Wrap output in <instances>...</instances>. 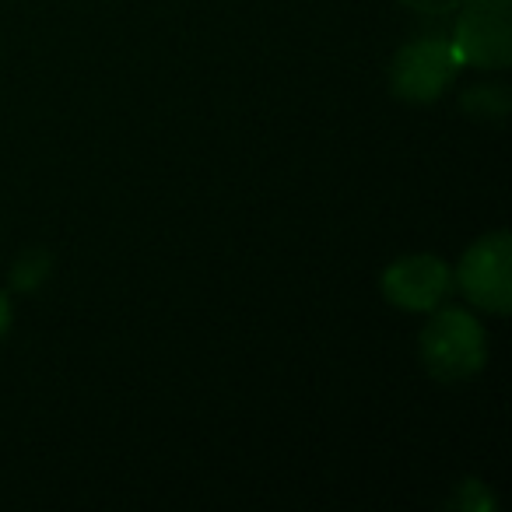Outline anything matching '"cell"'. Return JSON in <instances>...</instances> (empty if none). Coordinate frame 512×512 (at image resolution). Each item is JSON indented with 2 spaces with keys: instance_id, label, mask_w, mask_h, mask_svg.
<instances>
[{
  "instance_id": "obj_4",
  "label": "cell",
  "mask_w": 512,
  "mask_h": 512,
  "mask_svg": "<svg viewBox=\"0 0 512 512\" xmlns=\"http://www.w3.org/2000/svg\"><path fill=\"white\" fill-rule=\"evenodd\" d=\"M456 285L477 309L505 316L512 309V239L509 232L481 235L456 267Z\"/></svg>"
},
{
  "instance_id": "obj_1",
  "label": "cell",
  "mask_w": 512,
  "mask_h": 512,
  "mask_svg": "<svg viewBox=\"0 0 512 512\" xmlns=\"http://www.w3.org/2000/svg\"><path fill=\"white\" fill-rule=\"evenodd\" d=\"M418 351L432 379L463 383L488 362V334L467 309H432V320L418 337Z\"/></svg>"
},
{
  "instance_id": "obj_8",
  "label": "cell",
  "mask_w": 512,
  "mask_h": 512,
  "mask_svg": "<svg viewBox=\"0 0 512 512\" xmlns=\"http://www.w3.org/2000/svg\"><path fill=\"white\" fill-rule=\"evenodd\" d=\"M8 327H11V302L8 295H0V337L8 334Z\"/></svg>"
},
{
  "instance_id": "obj_5",
  "label": "cell",
  "mask_w": 512,
  "mask_h": 512,
  "mask_svg": "<svg viewBox=\"0 0 512 512\" xmlns=\"http://www.w3.org/2000/svg\"><path fill=\"white\" fill-rule=\"evenodd\" d=\"M449 292H453V271L442 256L432 253L400 256L383 274L386 302L404 313H432L449 299Z\"/></svg>"
},
{
  "instance_id": "obj_3",
  "label": "cell",
  "mask_w": 512,
  "mask_h": 512,
  "mask_svg": "<svg viewBox=\"0 0 512 512\" xmlns=\"http://www.w3.org/2000/svg\"><path fill=\"white\" fill-rule=\"evenodd\" d=\"M463 60L453 50V39L425 36L414 43L400 46L390 64V85L393 95L404 102H435L460 74Z\"/></svg>"
},
{
  "instance_id": "obj_7",
  "label": "cell",
  "mask_w": 512,
  "mask_h": 512,
  "mask_svg": "<svg viewBox=\"0 0 512 512\" xmlns=\"http://www.w3.org/2000/svg\"><path fill=\"white\" fill-rule=\"evenodd\" d=\"M404 8H411L414 15H432V18H442V15H453L460 8V0H400Z\"/></svg>"
},
{
  "instance_id": "obj_2",
  "label": "cell",
  "mask_w": 512,
  "mask_h": 512,
  "mask_svg": "<svg viewBox=\"0 0 512 512\" xmlns=\"http://www.w3.org/2000/svg\"><path fill=\"white\" fill-rule=\"evenodd\" d=\"M453 50L470 67L505 71L512 64V0H460Z\"/></svg>"
},
{
  "instance_id": "obj_6",
  "label": "cell",
  "mask_w": 512,
  "mask_h": 512,
  "mask_svg": "<svg viewBox=\"0 0 512 512\" xmlns=\"http://www.w3.org/2000/svg\"><path fill=\"white\" fill-rule=\"evenodd\" d=\"M463 106H467V113L474 116V120L502 123L505 113H509V95H505V88H498V85L474 88V92L463 99Z\"/></svg>"
}]
</instances>
